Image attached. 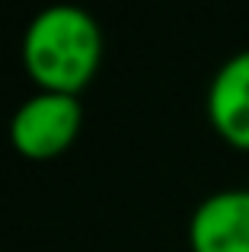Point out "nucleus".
I'll return each mask as SVG.
<instances>
[{
  "instance_id": "1",
  "label": "nucleus",
  "mask_w": 249,
  "mask_h": 252,
  "mask_svg": "<svg viewBox=\"0 0 249 252\" xmlns=\"http://www.w3.org/2000/svg\"><path fill=\"white\" fill-rule=\"evenodd\" d=\"M102 61V32L80 6H48L23 35V67L42 93L80 96Z\"/></svg>"
},
{
  "instance_id": "2",
  "label": "nucleus",
  "mask_w": 249,
  "mask_h": 252,
  "mask_svg": "<svg viewBox=\"0 0 249 252\" xmlns=\"http://www.w3.org/2000/svg\"><path fill=\"white\" fill-rule=\"evenodd\" d=\"M83 128V105L77 96L42 93L29 96L10 122V144L32 163L58 160Z\"/></svg>"
},
{
  "instance_id": "3",
  "label": "nucleus",
  "mask_w": 249,
  "mask_h": 252,
  "mask_svg": "<svg viewBox=\"0 0 249 252\" xmlns=\"http://www.w3.org/2000/svg\"><path fill=\"white\" fill-rule=\"evenodd\" d=\"M192 252H249V189L208 195L188 220Z\"/></svg>"
},
{
  "instance_id": "4",
  "label": "nucleus",
  "mask_w": 249,
  "mask_h": 252,
  "mask_svg": "<svg viewBox=\"0 0 249 252\" xmlns=\"http://www.w3.org/2000/svg\"><path fill=\"white\" fill-rule=\"evenodd\" d=\"M211 128L230 147L249 150V48L220 64L208 86Z\"/></svg>"
}]
</instances>
